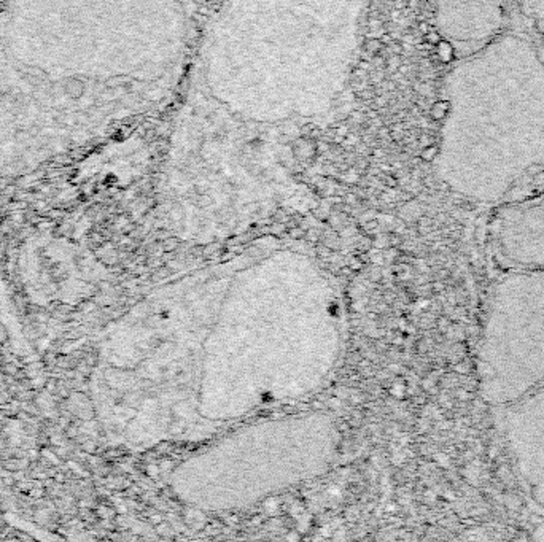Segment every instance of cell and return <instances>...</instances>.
Masks as SVG:
<instances>
[{
    "label": "cell",
    "instance_id": "cell-6",
    "mask_svg": "<svg viewBox=\"0 0 544 542\" xmlns=\"http://www.w3.org/2000/svg\"><path fill=\"white\" fill-rule=\"evenodd\" d=\"M64 92L70 99H80L84 94V83L80 80H67L64 84Z\"/></svg>",
    "mask_w": 544,
    "mask_h": 542
},
{
    "label": "cell",
    "instance_id": "cell-3",
    "mask_svg": "<svg viewBox=\"0 0 544 542\" xmlns=\"http://www.w3.org/2000/svg\"><path fill=\"white\" fill-rule=\"evenodd\" d=\"M484 399L501 407L544 385V270H509L487 302L477 352Z\"/></svg>",
    "mask_w": 544,
    "mask_h": 542
},
{
    "label": "cell",
    "instance_id": "cell-7",
    "mask_svg": "<svg viewBox=\"0 0 544 542\" xmlns=\"http://www.w3.org/2000/svg\"><path fill=\"white\" fill-rule=\"evenodd\" d=\"M449 111V102L447 101H438L436 104H433L431 110H429V115H431L433 119H442L444 116L447 115Z\"/></svg>",
    "mask_w": 544,
    "mask_h": 542
},
{
    "label": "cell",
    "instance_id": "cell-10",
    "mask_svg": "<svg viewBox=\"0 0 544 542\" xmlns=\"http://www.w3.org/2000/svg\"><path fill=\"white\" fill-rule=\"evenodd\" d=\"M436 154H438V148H436L434 145H429L424 149V151H422V159L429 162V161H433L436 158Z\"/></svg>",
    "mask_w": 544,
    "mask_h": 542
},
{
    "label": "cell",
    "instance_id": "cell-11",
    "mask_svg": "<svg viewBox=\"0 0 544 542\" xmlns=\"http://www.w3.org/2000/svg\"><path fill=\"white\" fill-rule=\"evenodd\" d=\"M425 41H427L428 45H438L439 41H441V35L438 32L429 31V32L425 34Z\"/></svg>",
    "mask_w": 544,
    "mask_h": 542
},
{
    "label": "cell",
    "instance_id": "cell-16",
    "mask_svg": "<svg viewBox=\"0 0 544 542\" xmlns=\"http://www.w3.org/2000/svg\"><path fill=\"white\" fill-rule=\"evenodd\" d=\"M360 97H363V99H371L372 97V92H369L368 89L366 91H361L360 92Z\"/></svg>",
    "mask_w": 544,
    "mask_h": 542
},
{
    "label": "cell",
    "instance_id": "cell-8",
    "mask_svg": "<svg viewBox=\"0 0 544 542\" xmlns=\"http://www.w3.org/2000/svg\"><path fill=\"white\" fill-rule=\"evenodd\" d=\"M436 46H438V58L442 62H449L450 59L454 58V49H452V46H450V43H447V41H439Z\"/></svg>",
    "mask_w": 544,
    "mask_h": 542
},
{
    "label": "cell",
    "instance_id": "cell-12",
    "mask_svg": "<svg viewBox=\"0 0 544 542\" xmlns=\"http://www.w3.org/2000/svg\"><path fill=\"white\" fill-rule=\"evenodd\" d=\"M390 66V70L393 72V70H396L399 66H401V61H399V56H391V58L389 59V62H387Z\"/></svg>",
    "mask_w": 544,
    "mask_h": 542
},
{
    "label": "cell",
    "instance_id": "cell-13",
    "mask_svg": "<svg viewBox=\"0 0 544 542\" xmlns=\"http://www.w3.org/2000/svg\"><path fill=\"white\" fill-rule=\"evenodd\" d=\"M544 172V167L540 166V164H535V166H532L528 169V174L530 175H538V174H543Z\"/></svg>",
    "mask_w": 544,
    "mask_h": 542
},
{
    "label": "cell",
    "instance_id": "cell-20",
    "mask_svg": "<svg viewBox=\"0 0 544 542\" xmlns=\"http://www.w3.org/2000/svg\"><path fill=\"white\" fill-rule=\"evenodd\" d=\"M360 66H361V69H364V70H366V69H369V64L368 62H360Z\"/></svg>",
    "mask_w": 544,
    "mask_h": 542
},
{
    "label": "cell",
    "instance_id": "cell-15",
    "mask_svg": "<svg viewBox=\"0 0 544 542\" xmlns=\"http://www.w3.org/2000/svg\"><path fill=\"white\" fill-rule=\"evenodd\" d=\"M419 31H420V32H424V34L429 32V26H428V23H425V21H422V23H419Z\"/></svg>",
    "mask_w": 544,
    "mask_h": 542
},
{
    "label": "cell",
    "instance_id": "cell-17",
    "mask_svg": "<svg viewBox=\"0 0 544 542\" xmlns=\"http://www.w3.org/2000/svg\"><path fill=\"white\" fill-rule=\"evenodd\" d=\"M391 51L395 54H399L401 51H403V48H401V45H391Z\"/></svg>",
    "mask_w": 544,
    "mask_h": 542
},
{
    "label": "cell",
    "instance_id": "cell-19",
    "mask_svg": "<svg viewBox=\"0 0 544 542\" xmlns=\"http://www.w3.org/2000/svg\"><path fill=\"white\" fill-rule=\"evenodd\" d=\"M376 104H377V107L385 105V99H384V97H377V99H376Z\"/></svg>",
    "mask_w": 544,
    "mask_h": 542
},
{
    "label": "cell",
    "instance_id": "cell-2",
    "mask_svg": "<svg viewBox=\"0 0 544 542\" xmlns=\"http://www.w3.org/2000/svg\"><path fill=\"white\" fill-rule=\"evenodd\" d=\"M339 440L336 420L325 412L264 418L186 455L170 470L169 485L193 509H245L325 474Z\"/></svg>",
    "mask_w": 544,
    "mask_h": 542
},
{
    "label": "cell",
    "instance_id": "cell-5",
    "mask_svg": "<svg viewBox=\"0 0 544 542\" xmlns=\"http://www.w3.org/2000/svg\"><path fill=\"white\" fill-rule=\"evenodd\" d=\"M493 247L509 270H544V221L498 217L493 223Z\"/></svg>",
    "mask_w": 544,
    "mask_h": 542
},
{
    "label": "cell",
    "instance_id": "cell-21",
    "mask_svg": "<svg viewBox=\"0 0 544 542\" xmlns=\"http://www.w3.org/2000/svg\"><path fill=\"white\" fill-rule=\"evenodd\" d=\"M404 40H406V41H409V43H411V41H412L414 38L411 37V35H406V37H404Z\"/></svg>",
    "mask_w": 544,
    "mask_h": 542
},
{
    "label": "cell",
    "instance_id": "cell-1",
    "mask_svg": "<svg viewBox=\"0 0 544 542\" xmlns=\"http://www.w3.org/2000/svg\"><path fill=\"white\" fill-rule=\"evenodd\" d=\"M342 297L298 245L258 242L153 288L107 334L99 410L134 450L209 439L318 391L341 360Z\"/></svg>",
    "mask_w": 544,
    "mask_h": 542
},
{
    "label": "cell",
    "instance_id": "cell-9",
    "mask_svg": "<svg viewBox=\"0 0 544 542\" xmlns=\"http://www.w3.org/2000/svg\"><path fill=\"white\" fill-rule=\"evenodd\" d=\"M364 49H366V53L376 56V54H379L384 49V43H382V40H379V38L368 40L366 43H364Z\"/></svg>",
    "mask_w": 544,
    "mask_h": 542
},
{
    "label": "cell",
    "instance_id": "cell-18",
    "mask_svg": "<svg viewBox=\"0 0 544 542\" xmlns=\"http://www.w3.org/2000/svg\"><path fill=\"white\" fill-rule=\"evenodd\" d=\"M407 3L404 2V0H396V8L399 10V8H404V6H406Z\"/></svg>",
    "mask_w": 544,
    "mask_h": 542
},
{
    "label": "cell",
    "instance_id": "cell-14",
    "mask_svg": "<svg viewBox=\"0 0 544 542\" xmlns=\"http://www.w3.org/2000/svg\"><path fill=\"white\" fill-rule=\"evenodd\" d=\"M336 134H338L339 137L344 139V137H347V135H349V129H347L346 126H339L338 129H336Z\"/></svg>",
    "mask_w": 544,
    "mask_h": 542
},
{
    "label": "cell",
    "instance_id": "cell-4",
    "mask_svg": "<svg viewBox=\"0 0 544 542\" xmlns=\"http://www.w3.org/2000/svg\"><path fill=\"white\" fill-rule=\"evenodd\" d=\"M498 426L522 483L544 507V385L497 407Z\"/></svg>",
    "mask_w": 544,
    "mask_h": 542
}]
</instances>
